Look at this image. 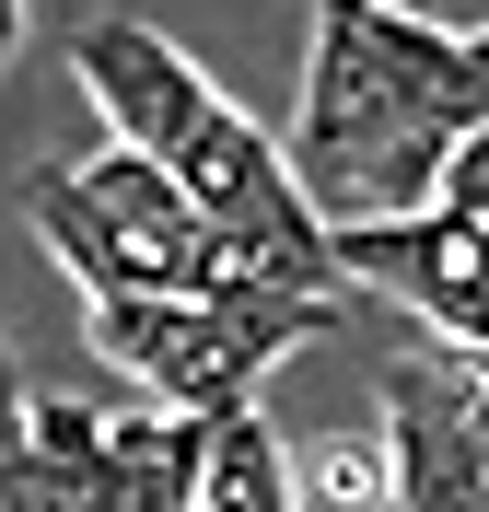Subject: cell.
<instances>
[{"mask_svg":"<svg viewBox=\"0 0 489 512\" xmlns=\"http://www.w3.org/2000/svg\"><path fill=\"white\" fill-rule=\"evenodd\" d=\"M478 117V59L420 0H315V59H303L292 175L326 222H396L431 210L455 175V140Z\"/></svg>","mask_w":489,"mask_h":512,"instance_id":"obj_1","label":"cell"},{"mask_svg":"<svg viewBox=\"0 0 489 512\" xmlns=\"http://www.w3.org/2000/svg\"><path fill=\"white\" fill-rule=\"evenodd\" d=\"M350 303L361 291H94L82 338L140 396H163L187 419H233V408H257V384L303 338H326Z\"/></svg>","mask_w":489,"mask_h":512,"instance_id":"obj_2","label":"cell"},{"mask_svg":"<svg viewBox=\"0 0 489 512\" xmlns=\"http://www.w3.org/2000/svg\"><path fill=\"white\" fill-rule=\"evenodd\" d=\"M24 210L47 233V256L82 280V303L94 291H245L222 222L198 210V187L163 152L105 140L94 163H35Z\"/></svg>","mask_w":489,"mask_h":512,"instance_id":"obj_3","label":"cell"},{"mask_svg":"<svg viewBox=\"0 0 489 512\" xmlns=\"http://www.w3.org/2000/svg\"><path fill=\"white\" fill-rule=\"evenodd\" d=\"M373 396L396 443V512H489V384L466 338H408Z\"/></svg>","mask_w":489,"mask_h":512,"instance_id":"obj_4","label":"cell"},{"mask_svg":"<svg viewBox=\"0 0 489 512\" xmlns=\"http://www.w3.org/2000/svg\"><path fill=\"white\" fill-rule=\"evenodd\" d=\"M338 256H350L361 291L408 303L431 338L489 350V222L431 198V210H396V222H338Z\"/></svg>","mask_w":489,"mask_h":512,"instance_id":"obj_5","label":"cell"},{"mask_svg":"<svg viewBox=\"0 0 489 512\" xmlns=\"http://www.w3.org/2000/svg\"><path fill=\"white\" fill-rule=\"evenodd\" d=\"M70 82L94 94V117L117 128L129 152H163V163H187V140L210 128V105H222V82H210L163 24H140V12L70 24Z\"/></svg>","mask_w":489,"mask_h":512,"instance_id":"obj_6","label":"cell"},{"mask_svg":"<svg viewBox=\"0 0 489 512\" xmlns=\"http://www.w3.org/2000/svg\"><path fill=\"white\" fill-rule=\"evenodd\" d=\"M315 489H303V466L280 454V431H268L257 408H233L222 431H210V489H198V512H303Z\"/></svg>","mask_w":489,"mask_h":512,"instance_id":"obj_7","label":"cell"},{"mask_svg":"<svg viewBox=\"0 0 489 512\" xmlns=\"http://www.w3.org/2000/svg\"><path fill=\"white\" fill-rule=\"evenodd\" d=\"M303 489L315 501H385L396 512V443L373 431V443H315L303 454Z\"/></svg>","mask_w":489,"mask_h":512,"instance_id":"obj_8","label":"cell"},{"mask_svg":"<svg viewBox=\"0 0 489 512\" xmlns=\"http://www.w3.org/2000/svg\"><path fill=\"white\" fill-rule=\"evenodd\" d=\"M420 12H431V0H420Z\"/></svg>","mask_w":489,"mask_h":512,"instance_id":"obj_9","label":"cell"}]
</instances>
